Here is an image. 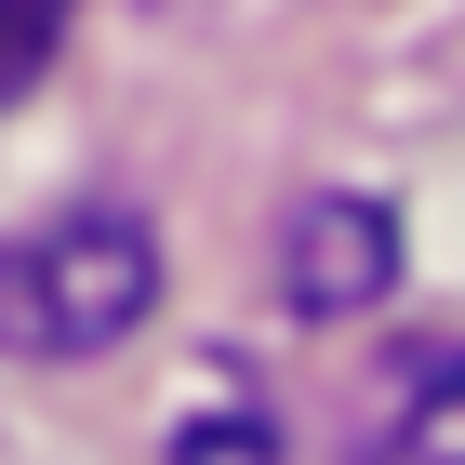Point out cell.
Listing matches in <instances>:
<instances>
[{"label": "cell", "instance_id": "7a4b0ae2", "mask_svg": "<svg viewBox=\"0 0 465 465\" xmlns=\"http://www.w3.org/2000/svg\"><path fill=\"white\" fill-rule=\"evenodd\" d=\"M386 280H399V213H386V200H346V186L292 200V226H280V292H292V320H359Z\"/></svg>", "mask_w": 465, "mask_h": 465}, {"label": "cell", "instance_id": "3957f363", "mask_svg": "<svg viewBox=\"0 0 465 465\" xmlns=\"http://www.w3.org/2000/svg\"><path fill=\"white\" fill-rule=\"evenodd\" d=\"M346 465H465V332H426L372 372V412H359Z\"/></svg>", "mask_w": 465, "mask_h": 465}, {"label": "cell", "instance_id": "6da1fadb", "mask_svg": "<svg viewBox=\"0 0 465 465\" xmlns=\"http://www.w3.org/2000/svg\"><path fill=\"white\" fill-rule=\"evenodd\" d=\"M146 306H160V240L120 200L0 240V359H107L120 332H146Z\"/></svg>", "mask_w": 465, "mask_h": 465}, {"label": "cell", "instance_id": "277c9868", "mask_svg": "<svg viewBox=\"0 0 465 465\" xmlns=\"http://www.w3.org/2000/svg\"><path fill=\"white\" fill-rule=\"evenodd\" d=\"M67 14H80V0H0V107H14V94H27V80L54 67Z\"/></svg>", "mask_w": 465, "mask_h": 465}]
</instances>
